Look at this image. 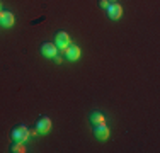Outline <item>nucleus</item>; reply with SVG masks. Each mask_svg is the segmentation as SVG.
<instances>
[{
  "instance_id": "f8f14e48",
  "label": "nucleus",
  "mask_w": 160,
  "mask_h": 153,
  "mask_svg": "<svg viewBox=\"0 0 160 153\" xmlns=\"http://www.w3.org/2000/svg\"><path fill=\"white\" fill-rule=\"evenodd\" d=\"M53 61H55V63H60V61H62V58H60L58 55H55V56H53Z\"/></svg>"
},
{
  "instance_id": "f03ea898",
  "label": "nucleus",
  "mask_w": 160,
  "mask_h": 153,
  "mask_svg": "<svg viewBox=\"0 0 160 153\" xmlns=\"http://www.w3.org/2000/svg\"><path fill=\"white\" fill-rule=\"evenodd\" d=\"M70 44V36H68L65 31H56L55 32V46L56 48H67Z\"/></svg>"
},
{
  "instance_id": "0eeeda50",
  "label": "nucleus",
  "mask_w": 160,
  "mask_h": 153,
  "mask_svg": "<svg viewBox=\"0 0 160 153\" xmlns=\"http://www.w3.org/2000/svg\"><path fill=\"white\" fill-rule=\"evenodd\" d=\"M14 14L9 12V10H0V26H3V27H10V26L14 24Z\"/></svg>"
},
{
  "instance_id": "7ed1b4c3",
  "label": "nucleus",
  "mask_w": 160,
  "mask_h": 153,
  "mask_svg": "<svg viewBox=\"0 0 160 153\" xmlns=\"http://www.w3.org/2000/svg\"><path fill=\"white\" fill-rule=\"evenodd\" d=\"M49 128H51V119H49L48 116H41V117H38V121H36V131L38 133H48L49 131Z\"/></svg>"
},
{
  "instance_id": "20e7f679",
  "label": "nucleus",
  "mask_w": 160,
  "mask_h": 153,
  "mask_svg": "<svg viewBox=\"0 0 160 153\" xmlns=\"http://www.w3.org/2000/svg\"><path fill=\"white\" fill-rule=\"evenodd\" d=\"M41 55L46 56V58H53L55 55H58V48L55 46V43H43L39 48Z\"/></svg>"
},
{
  "instance_id": "ddd939ff",
  "label": "nucleus",
  "mask_w": 160,
  "mask_h": 153,
  "mask_svg": "<svg viewBox=\"0 0 160 153\" xmlns=\"http://www.w3.org/2000/svg\"><path fill=\"white\" fill-rule=\"evenodd\" d=\"M108 2H109V3H112V2H116V0H108Z\"/></svg>"
},
{
  "instance_id": "f257e3e1",
  "label": "nucleus",
  "mask_w": 160,
  "mask_h": 153,
  "mask_svg": "<svg viewBox=\"0 0 160 153\" xmlns=\"http://www.w3.org/2000/svg\"><path fill=\"white\" fill-rule=\"evenodd\" d=\"M10 136H12L14 141H26L29 138V129L26 126L19 124V126H14L12 131H10Z\"/></svg>"
},
{
  "instance_id": "4468645a",
  "label": "nucleus",
  "mask_w": 160,
  "mask_h": 153,
  "mask_svg": "<svg viewBox=\"0 0 160 153\" xmlns=\"http://www.w3.org/2000/svg\"><path fill=\"white\" fill-rule=\"evenodd\" d=\"M0 10H2V2H0Z\"/></svg>"
},
{
  "instance_id": "9d476101",
  "label": "nucleus",
  "mask_w": 160,
  "mask_h": 153,
  "mask_svg": "<svg viewBox=\"0 0 160 153\" xmlns=\"http://www.w3.org/2000/svg\"><path fill=\"white\" fill-rule=\"evenodd\" d=\"M9 150L12 151V153H24L26 148H24V145H22V141H14V143L10 145Z\"/></svg>"
},
{
  "instance_id": "1a4fd4ad",
  "label": "nucleus",
  "mask_w": 160,
  "mask_h": 153,
  "mask_svg": "<svg viewBox=\"0 0 160 153\" xmlns=\"http://www.w3.org/2000/svg\"><path fill=\"white\" fill-rule=\"evenodd\" d=\"M104 116H102V112H99V111H92V112L89 114V122L92 126H99V124H104Z\"/></svg>"
},
{
  "instance_id": "6e6552de",
  "label": "nucleus",
  "mask_w": 160,
  "mask_h": 153,
  "mask_svg": "<svg viewBox=\"0 0 160 153\" xmlns=\"http://www.w3.org/2000/svg\"><path fill=\"white\" fill-rule=\"evenodd\" d=\"M94 136L97 138V140L104 141L109 138V128L106 124H99V126H94Z\"/></svg>"
},
{
  "instance_id": "39448f33",
  "label": "nucleus",
  "mask_w": 160,
  "mask_h": 153,
  "mask_svg": "<svg viewBox=\"0 0 160 153\" xmlns=\"http://www.w3.org/2000/svg\"><path fill=\"white\" fill-rule=\"evenodd\" d=\"M106 12H108L109 19H119L121 14H123V7H121L118 2H112V3H109V5H108Z\"/></svg>"
},
{
  "instance_id": "9b49d317",
  "label": "nucleus",
  "mask_w": 160,
  "mask_h": 153,
  "mask_svg": "<svg viewBox=\"0 0 160 153\" xmlns=\"http://www.w3.org/2000/svg\"><path fill=\"white\" fill-rule=\"evenodd\" d=\"M108 5H109L108 0H99V7H101V9H108Z\"/></svg>"
},
{
  "instance_id": "423d86ee",
  "label": "nucleus",
  "mask_w": 160,
  "mask_h": 153,
  "mask_svg": "<svg viewBox=\"0 0 160 153\" xmlns=\"http://www.w3.org/2000/svg\"><path fill=\"white\" fill-rule=\"evenodd\" d=\"M63 55L67 60L73 61L80 56V49H78V46H75V44H68L67 48H63Z\"/></svg>"
}]
</instances>
